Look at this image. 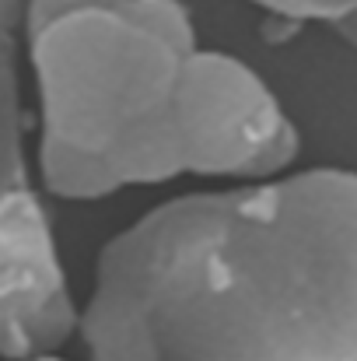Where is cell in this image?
<instances>
[{
  "instance_id": "ba28073f",
  "label": "cell",
  "mask_w": 357,
  "mask_h": 361,
  "mask_svg": "<svg viewBox=\"0 0 357 361\" xmlns=\"http://www.w3.org/2000/svg\"><path fill=\"white\" fill-rule=\"evenodd\" d=\"M32 0H0V39H18Z\"/></svg>"
},
{
  "instance_id": "277c9868",
  "label": "cell",
  "mask_w": 357,
  "mask_h": 361,
  "mask_svg": "<svg viewBox=\"0 0 357 361\" xmlns=\"http://www.w3.org/2000/svg\"><path fill=\"white\" fill-rule=\"evenodd\" d=\"M77 312L53 218L28 186L0 207V361L60 355Z\"/></svg>"
},
{
  "instance_id": "8992f818",
  "label": "cell",
  "mask_w": 357,
  "mask_h": 361,
  "mask_svg": "<svg viewBox=\"0 0 357 361\" xmlns=\"http://www.w3.org/2000/svg\"><path fill=\"white\" fill-rule=\"evenodd\" d=\"M81 7H102V11H116L126 18H137L144 25H154L158 32L179 39V42H196V25H193V14L182 0H32L28 4V14H25V28H35L56 14H67V11H81Z\"/></svg>"
},
{
  "instance_id": "9c48e42d",
  "label": "cell",
  "mask_w": 357,
  "mask_h": 361,
  "mask_svg": "<svg viewBox=\"0 0 357 361\" xmlns=\"http://www.w3.org/2000/svg\"><path fill=\"white\" fill-rule=\"evenodd\" d=\"M28 361H67V358H60V355H42V358H28Z\"/></svg>"
},
{
  "instance_id": "3957f363",
  "label": "cell",
  "mask_w": 357,
  "mask_h": 361,
  "mask_svg": "<svg viewBox=\"0 0 357 361\" xmlns=\"http://www.w3.org/2000/svg\"><path fill=\"white\" fill-rule=\"evenodd\" d=\"M182 176L256 183L287 172L301 133L273 88L232 53L193 46L175 92Z\"/></svg>"
},
{
  "instance_id": "5b68a950",
  "label": "cell",
  "mask_w": 357,
  "mask_h": 361,
  "mask_svg": "<svg viewBox=\"0 0 357 361\" xmlns=\"http://www.w3.org/2000/svg\"><path fill=\"white\" fill-rule=\"evenodd\" d=\"M32 186L25 154V106L18 74V39H0V207Z\"/></svg>"
},
{
  "instance_id": "52a82bcc",
  "label": "cell",
  "mask_w": 357,
  "mask_h": 361,
  "mask_svg": "<svg viewBox=\"0 0 357 361\" xmlns=\"http://www.w3.org/2000/svg\"><path fill=\"white\" fill-rule=\"evenodd\" d=\"M263 7L273 21L284 25H305L319 21L330 25L351 49H357V0H249Z\"/></svg>"
},
{
  "instance_id": "7a4b0ae2",
  "label": "cell",
  "mask_w": 357,
  "mask_h": 361,
  "mask_svg": "<svg viewBox=\"0 0 357 361\" xmlns=\"http://www.w3.org/2000/svg\"><path fill=\"white\" fill-rule=\"evenodd\" d=\"M193 46L102 7L28 28L42 186L60 200H102L179 179L175 92Z\"/></svg>"
},
{
  "instance_id": "6da1fadb",
  "label": "cell",
  "mask_w": 357,
  "mask_h": 361,
  "mask_svg": "<svg viewBox=\"0 0 357 361\" xmlns=\"http://www.w3.org/2000/svg\"><path fill=\"white\" fill-rule=\"evenodd\" d=\"M88 361H357V172L154 204L99 249Z\"/></svg>"
}]
</instances>
